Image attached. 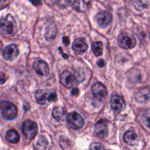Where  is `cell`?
<instances>
[{
    "mask_svg": "<svg viewBox=\"0 0 150 150\" xmlns=\"http://www.w3.org/2000/svg\"><path fill=\"white\" fill-rule=\"evenodd\" d=\"M91 49L93 54L96 56L102 55L103 51V44L101 41H95L91 44Z\"/></svg>",
    "mask_w": 150,
    "mask_h": 150,
    "instance_id": "d6986e66",
    "label": "cell"
},
{
    "mask_svg": "<svg viewBox=\"0 0 150 150\" xmlns=\"http://www.w3.org/2000/svg\"><path fill=\"white\" fill-rule=\"evenodd\" d=\"M62 42L65 46H67L70 43V39L68 36H64L62 38Z\"/></svg>",
    "mask_w": 150,
    "mask_h": 150,
    "instance_id": "83f0119b",
    "label": "cell"
},
{
    "mask_svg": "<svg viewBox=\"0 0 150 150\" xmlns=\"http://www.w3.org/2000/svg\"><path fill=\"white\" fill-rule=\"evenodd\" d=\"M5 138L8 142L12 144H16L19 141L20 137L18 132L16 130L11 129L6 132Z\"/></svg>",
    "mask_w": 150,
    "mask_h": 150,
    "instance_id": "ac0fdd59",
    "label": "cell"
},
{
    "mask_svg": "<svg viewBox=\"0 0 150 150\" xmlns=\"http://www.w3.org/2000/svg\"><path fill=\"white\" fill-rule=\"evenodd\" d=\"M33 68L35 71L40 76H46L49 73L48 64L42 60H36L33 63Z\"/></svg>",
    "mask_w": 150,
    "mask_h": 150,
    "instance_id": "7c38bea8",
    "label": "cell"
},
{
    "mask_svg": "<svg viewBox=\"0 0 150 150\" xmlns=\"http://www.w3.org/2000/svg\"><path fill=\"white\" fill-rule=\"evenodd\" d=\"M22 131L27 139H33L38 132V125L36 122L30 120H25L22 126Z\"/></svg>",
    "mask_w": 150,
    "mask_h": 150,
    "instance_id": "5b68a950",
    "label": "cell"
},
{
    "mask_svg": "<svg viewBox=\"0 0 150 150\" xmlns=\"http://www.w3.org/2000/svg\"><path fill=\"white\" fill-rule=\"evenodd\" d=\"M71 6L79 12H86L89 9L90 4L85 0H74L71 4Z\"/></svg>",
    "mask_w": 150,
    "mask_h": 150,
    "instance_id": "2e32d148",
    "label": "cell"
},
{
    "mask_svg": "<svg viewBox=\"0 0 150 150\" xmlns=\"http://www.w3.org/2000/svg\"><path fill=\"white\" fill-rule=\"evenodd\" d=\"M96 21L98 25L104 28L107 27L112 21V15L107 11H104L98 12L95 17Z\"/></svg>",
    "mask_w": 150,
    "mask_h": 150,
    "instance_id": "ba28073f",
    "label": "cell"
},
{
    "mask_svg": "<svg viewBox=\"0 0 150 150\" xmlns=\"http://www.w3.org/2000/svg\"><path fill=\"white\" fill-rule=\"evenodd\" d=\"M60 80L62 85L67 88H70L74 85L76 80L74 75L69 70H64L60 76Z\"/></svg>",
    "mask_w": 150,
    "mask_h": 150,
    "instance_id": "30bf717a",
    "label": "cell"
},
{
    "mask_svg": "<svg viewBox=\"0 0 150 150\" xmlns=\"http://www.w3.org/2000/svg\"><path fill=\"white\" fill-rule=\"evenodd\" d=\"M94 131L97 137L101 138L106 137L108 135L107 124L104 120L98 121L94 125Z\"/></svg>",
    "mask_w": 150,
    "mask_h": 150,
    "instance_id": "5bb4252c",
    "label": "cell"
},
{
    "mask_svg": "<svg viewBox=\"0 0 150 150\" xmlns=\"http://www.w3.org/2000/svg\"><path fill=\"white\" fill-rule=\"evenodd\" d=\"M74 77L76 79V80L78 82H81L83 81L85 79V75L84 73L81 70H77L75 73Z\"/></svg>",
    "mask_w": 150,
    "mask_h": 150,
    "instance_id": "cb8c5ba5",
    "label": "cell"
},
{
    "mask_svg": "<svg viewBox=\"0 0 150 150\" xmlns=\"http://www.w3.org/2000/svg\"><path fill=\"white\" fill-rule=\"evenodd\" d=\"M63 109L59 107H55L52 110V116L57 121H60L63 116Z\"/></svg>",
    "mask_w": 150,
    "mask_h": 150,
    "instance_id": "44dd1931",
    "label": "cell"
},
{
    "mask_svg": "<svg viewBox=\"0 0 150 150\" xmlns=\"http://www.w3.org/2000/svg\"><path fill=\"white\" fill-rule=\"evenodd\" d=\"M56 35V28L54 25H49L46 28L45 38L47 40H51L54 39Z\"/></svg>",
    "mask_w": 150,
    "mask_h": 150,
    "instance_id": "ffe728a7",
    "label": "cell"
},
{
    "mask_svg": "<svg viewBox=\"0 0 150 150\" xmlns=\"http://www.w3.org/2000/svg\"><path fill=\"white\" fill-rule=\"evenodd\" d=\"M90 149H104V145L100 142H93L90 145Z\"/></svg>",
    "mask_w": 150,
    "mask_h": 150,
    "instance_id": "d4e9b609",
    "label": "cell"
},
{
    "mask_svg": "<svg viewBox=\"0 0 150 150\" xmlns=\"http://www.w3.org/2000/svg\"><path fill=\"white\" fill-rule=\"evenodd\" d=\"M88 48V46L83 38L76 39L72 44V49L77 54H82L85 53Z\"/></svg>",
    "mask_w": 150,
    "mask_h": 150,
    "instance_id": "4fadbf2b",
    "label": "cell"
},
{
    "mask_svg": "<svg viewBox=\"0 0 150 150\" xmlns=\"http://www.w3.org/2000/svg\"><path fill=\"white\" fill-rule=\"evenodd\" d=\"M0 110L2 117L5 120H12L17 117V108L9 101L5 100L0 101Z\"/></svg>",
    "mask_w": 150,
    "mask_h": 150,
    "instance_id": "3957f363",
    "label": "cell"
},
{
    "mask_svg": "<svg viewBox=\"0 0 150 150\" xmlns=\"http://www.w3.org/2000/svg\"><path fill=\"white\" fill-rule=\"evenodd\" d=\"M135 98L139 103H145L149 98V88L144 87L141 88L135 94Z\"/></svg>",
    "mask_w": 150,
    "mask_h": 150,
    "instance_id": "9a60e30c",
    "label": "cell"
},
{
    "mask_svg": "<svg viewBox=\"0 0 150 150\" xmlns=\"http://www.w3.org/2000/svg\"><path fill=\"white\" fill-rule=\"evenodd\" d=\"M123 139L125 143L128 145L132 146L138 141V136L137 134L134 131H127L124 136Z\"/></svg>",
    "mask_w": 150,
    "mask_h": 150,
    "instance_id": "e0dca14e",
    "label": "cell"
},
{
    "mask_svg": "<svg viewBox=\"0 0 150 150\" xmlns=\"http://www.w3.org/2000/svg\"><path fill=\"white\" fill-rule=\"evenodd\" d=\"M16 24L14 19L11 15L0 20V30L5 34L11 35L15 32Z\"/></svg>",
    "mask_w": 150,
    "mask_h": 150,
    "instance_id": "277c9868",
    "label": "cell"
},
{
    "mask_svg": "<svg viewBox=\"0 0 150 150\" xmlns=\"http://www.w3.org/2000/svg\"><path fill=\"white\" fill-rule=\"evenodd\" d=\"M130 73L128 74V79L130 81L132 82L139 81L141 79V74L138 71L136 70L134 71H129Z\"/></svg>",
    "mask_w": 150,
    "mask_h": 150,
    "instance_id": "7402d4cb",
    "label": "cell"
},
{
    "mask_svg": "<svg viewBox=\"0 0 150 150\" xmlns=\"http://www.w3.org/2000/svg\"><path fill=\"white\" fill-rule=\"evenodd\" d=\"M96 64L97 65L100 67H103L105 65V62L104 61V59H98L97 62H96Z\"/></svg>",
    "mask_w": 150,
    "mask_h": 150,
    "instance_id": "4316f807",
    "label": "cell"
},
{
    "mask_svg": "<svg viewBox=\"0 0 150 150\" xmlns=\"http://www.w3.org/2000/svg\"><path fill=\"white\" fill-rule=\"evenodd\" d=\"M117 42L119 46L124 49L134 48L137 43L135 36L129 32L123 31L117 37Z\"/></svg>",
    "mask_w": 150,
    "mask_h": 150,
    "instance_id": "7a4b0ae2",
    "label": "cell"
},
{
    "mask_svg": "<svg viewBox=\"0 0 150 150\" xmlns=\"http://www.w3.org/2000/svg\"><path fill=\"white\" fill-rule=\"evenodd\" d=\"M6 79L7 78L6 77V75L4 73L1 72L0 73V84H4L6 82Z\"/></svg>",
    "mask_w": 150,
    "mask_h": 150,
    "instance_id": "484cf974",
    "label": "cell"
},
{
    "mask_svg": "<svg viewBox=\"0 0 150 150\" xmlns=\"http://www.w3.org/2000/svg\"><path fill=\"white\" fill-rule=\"evenodd\" d=\"M67 120L70 127L73 129L81 128L84 125V120L76 112H71L67 115Z\"/></svg>",
    "mask_w": 150,
    "mask_h": 150,
    "instance_id": "8992f818",
    "label": "cell"
},
{
    "mask_svg": "<svg viewBox=\"0 0 150 150\" xmlns=\"http://www.w3.org/2000/svg\"><path fill=\"white\" fill-rule=\"evenodd\" d=\"M35 98L37 103L40 105H45L49 102L56 101L57 100V94L52 90L41 89L36 91Z\"/></svg>",
    "mask_w": 150,
    "mask_h": 150,
    "instance_id": "6da1fadb",
    "label": "cell"
},
{
    "mask_svg": "<svg viewBox=\"0 0 150 150\" xmlns=\"http://www.w3.org/2000/svg\"><path fill=\"white\" fill-rule=\"evenodd\" d=\"M19 54V50L15 45L11 44L6 46L2 52V56L4 59L12 61L15 59Z\"/></svg>",
    "mask_w": 150,
    "mask_h": 150,
    "instance_id": "9c48e42d",
    "label": "cell"
},
{
    "mask_svg": "<svg viewBox=\"0 0 150 150\" xmlns=\"http://www.w3.org/2000/svg\"><path fill=\"white\" fill-rule=\"evenodd\" d=\"M111 107L115 112L120 113L125 108V103L124 98L120 96L114 95L111 98Z\"/></svg>",
    "mask_w": 150,
    "mask_h": 150,
    "instance_id": "8fae6325",
    "label": "cell"
},
{
    "mask_svg": "<svg viewBox=\"0 0 150 150\" xmlns=\"http://www.w3.org/2000/svg\"><path fill=\"white\" fill-rule=\"evenodd\" d=\"M79 90L77 88H74L71 91V94L72 96H77L79 95Z\"/></svg>",
    "mask_w": 150,
    "mask_h": 150,
    "instance_id": "4dcf8cb0",
    "label": "cell"
},
{
    "mask_svg": "<svg viewBox=\"0 0 150 150\" xmlns=\"http://www.w3.org/2000/svg\"><path fill=\"white\" fill-rule=\"evenodd\" d=\"M37 148L39 149H45L47 146V141L46 139L43 137L40 136L37 140L36 142Z\"/></svg>",
    "mask_w": 150,
    "mask_h": 150,
    "instance_id": "603a6c76",
    "label": "cell"
},
{
    "mask_svg": "<svg viewBox=\"0 0 150 150\" xmlns=\"http://www.w3.org/2000/svg\"><path fill=\"white\" fill-rule=\"evenodd\" d=\"M91 91L93 96L98 101H102L107 94L105 86L100 82H97L91 86Z\"/></svg>",
    "mask_w": 150,
    "mask_h": 150,
    "instance_id": "52a82bcc",
    "label": "cell"
},
{
    "mask_svg": "<svg viewBox=\"0 0 150 150\" xmlns=\"http://www.w3.org/2000/svg\"><path fill=\"white\" fill-rule=\"evenodd\" d=\"M59 51H60V53L62 54V57H63L64 59H68V58L69 57V56L67 54L64 53L63 52V49H62L60 46L59 47Z\"/></svg>",
    "mask_w": 150,
    "mask_h": 150,
    "instance_id": "f546056e",
    "label": "cell"
},
{
    "mask_svg": "<svg viewBox=\"0 0 150 150\" xmlns=\"http://www.w3.org/2000/svg\"><path fill=\"white\" fill-rule=\"evenodd\" d=\"M33 5L38 6L42 5V0H29Z\"/></svg>",
    "mask_w": 150,
    "mask_h": 150,
    "instance_id": "f1b7e54d",
    "label": "cell"
}]
</instances>
